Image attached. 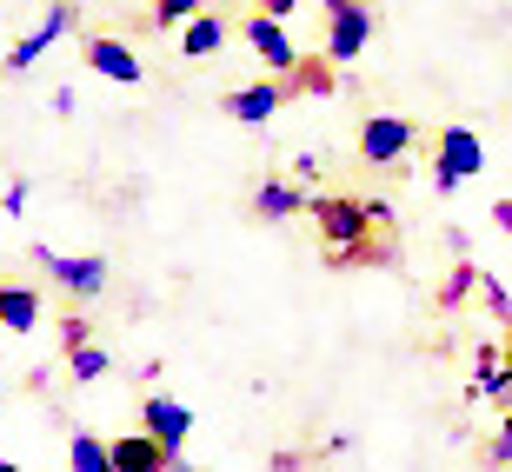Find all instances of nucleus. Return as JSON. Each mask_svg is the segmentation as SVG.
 Here are the masks:
<instances>
[{
    "label": "nucleus",
    "mask_w": 512,
    "mask_h": 472,
    "mask_svg": "<svg viewBox=\"0 0 512 472\" xmlns=\"http://www.w3.org/2000/svg\"><path fill=\"white\" fill-rule=\"evenodd\" d=\"M306 213H313L326 253L340 266L373 260V227H386V200H340V193H326V200H306Z\"/></svg>",
    "instance_id": "obj_1"
},
{
    "label": "nucleus",
    "mask_w": 512,
    "mask_h": 472,
    "mask_svg": "<svg viewBox=\"0 0 512 472\" xmlns=\"http://www.w3.org/2000/svg\"><path fill=\"white\" fill-rule=\"evenodd\" d=\"M366 40H373V14H366V0H326V60L346 67V60L366 54Z\"/></svg>",
    "instance_id": "obj_2"
},
{
    "label": "nucleus",
    "mask_w": 512,
    "mask_h": 472,
    "mask_svg": "<svg viewBox=\"0 0 512 472\" xmlns=\"http://www.w3.org/2000/svg\"><path fill=\"white\" fill-rule=\"evenodd\" d=\"M479 167H486V147H479V133H473V127H439L433 187H439V193H453V187H466Z\"/></svg>",
    "instance_id": "obj_3"
},
{
    "label": "nucleus",
    "mask_w": 512,
    "mask_h": 472,
    "mask_svg": "<svg viewBox=\"0 0 512 472\" xmlns=\"http://www.w3.org/2000/svg\"><path fill=\"white\" fill-rule=\"evenodd\" d=\"M413 153V120L399 114H373L360 127V160H373V167H393V160H406Z\"/></svg>",
    "instance_id": "obj_4"
},
{
    "label": "nucleus",
    "mask_w": 512,
    "mask_h": 472,
    "mask_svg": "<svg viewBox=\"0 0 512 472\" xmlns=\"http://www.w3.org/2000/svg\"><path fill=\"white\" fill-rule=\"evenodd\" d=\"M34 260L47 266V280L60 286V293H74V300H94L100 286H107V260H60V253H47V246H34Z\"/></svg>",
    "instance_id": "obj_5"
},
{
    "label": "nucleus",
    "mask_w": 512,
    "mask_h": 472,
    "mask_svg": "<svg viewBox=\"0 0 512 472\" xmlns=\"http://www.w3.org/2000/svg\"><path fill=\"white\" fill-rule=\"evenodd\" d=\"M247 40H253V54H260L273 74H300V47L286 40V27H280L273 14H253V20H247Z\"/></svg>",
    "instance_id": "obj_6"
},
{
    "label": "nucleus",
    "mask_w": 512,
    "mask_h": 472,
    "mask_svg": "<svg viewBox=\"0 0 512 472\" xmlns=\"http://www.w3.org/2000/svg\"><path fill=\"white\" fill-rule=\"evenodd\" d=\"M286 100H293V94H286V80H253V87H240V94L227 100V114L240 120V127H266Z\"/></svg>",
    "instance_id": "obj_7"
},
{
    "label": "nucleus",
    "mask_w": 512,
    "mask_h": 472,
    "mask_svg": "<svg viewBox=\"0 0 512 472\" xmlns=\"http://www.w3.org/2000/svg\"><path fill=\"white\" fill-rule=\"evenodd\" d=\"M140 419H147V439H160V446L180 459V446H187V433H193V413H187V406H180V399H160V393H153Z\"/></svg>",
    "instance_id": "obj_8"
},
{
    "label": "nucleus",
    "mask_w": 512,
    "mask_h": 472,
    "mask_svg": "<svg viewBox=\"0 0 512 472\" xmlns=\"http://www.w3.org/2000/svg\"><path fill=\"white\" fill-rule=\"evenodd\" d=\"M67 27H74V7H47V20H40L34 34L20 40L14 54H7V74H27V67H34V60H40V54H47V47H54V40H60V34H67Z\"/></svg>",
    "instance_id": "obj_9"
},
{
    "label": "nucleus",
    "mask_w": 512,
    "mask_h": 472,
    "mask_svg": "<svg viewBox=\"0 0 512 472\" xmlns=\"http://www.w3.org/2000/svg\"><path fill=\"white\" fill-rule=\"evenodd\" d=\"M167 466H173V453L160 439H147V433L114 439V472H167Z\"/></svg>",
    "instance_id": "obj_10"
},
{
    "label": "nucleus",
    "mask_w": 512,
    "mask_h": 472,
    "mask_svg": "<svg viewBox=\"0 0 512 472\" xmlns=\"http://www.w3.org/2000/svg\"><path fill=\"white\" fill-rule=\"evenodd\" d=\"M87 67H94V74H107V80H120V87H133V80H140V54H133V47H120V40H87Z\"/></svg>",
    "instance_id": "obj_11"
},
{
    "label": "nucleus",
    "mask_w": 512,
    "mask_h": 472,
    "mask_svg": "<svg viewBox=\"0 0 512 472\" xmlns=\"http://www.w3.org/2000/svg\"><path fill=\"white\" fill-rule=\"evenodd\" d=\"M34 320H40L34 286H0V326H7V333H34Z\"/></svg>",
    "instance_id": "obj_12"
},
{
    "label": "nucleus",
    "mask_w": 512,
    "mask_h": 472,
    "mask_svg": "<svg viewBox=\"0 0 512 472\" xmlns=\"http://www.w3.org/2000/svg\"><path fill=\"white\" fill-rule=\"evenodd\" d=\"M67 472H114V439L74 433L67 439Z\"/></svg>",
    "instance_id": "obj_13"
},
{
    "label": "nucleus",
    "mask_w": 512,
    "mask_h": 472,
    "mask_svg": "<svg viewBox=\"0 0 512 472\" xmlns=\"http://www.w3.org/2000/svg\"><path fill=\"white\" fill-rule=\"evenodd\" d=\"M306 200H300V187H293V180H266L260 193H253V213H260V220H286V213H300Z\"/></svg>",
    "instance_id": "obj_14"
},
{
    "label": "nucleus",
    "mask_w": 512,
    "mask_h": 472,
    "mask_svg": "<svg viewBox=\"0 0 512 472\" xmlns=\"http://www.w3.org/2000/svg\"><path fill=\"white\" fill-rule=\"evenodd\" d=\"M220 40H227V27H220L213 14H200L193 27H180V54H187V60H207V54H220Z\"/></svg>",
    "instance_id": "obj_15"
},
{
    "label": "nucleus",
    "mask_w": 512,
    "mask_h": 472,
    "mask_svg": "<svg viewBox=\"0 0 512 472\" xmlns=\"http://www.w3.org/2000/svg\"><path fill=\"white\" fill-rule=\"evenodd\" d=\"M107 366H114V359L100 353V346H74V353H67V373H74L80 386H94V379H107Z\"/></svg>",
    "instance_id": "obj_16"
},
{
    "label": "nucleus",
    "mask_w": 512,
    "mask_h": 472,
    "mask_svg": "<svg viewBox=\"0 0 512 472\" xmlns=\"http://www.w3.org/2000/svg\"><path fill=\"white\" fill-rule=\"evenodd\" d=\"M153 20H160V27H173V20L193 27V20H200V0H153Z\"/></svg>",
    "instance_id": "obj_17"
},
{
    "label": "nucleus",
    "mask_w": 512,
    "mask_h": 472,
    "mask_svg": "<svg viewBox=\"0 0 512 472\" xmlns=\"http://www.w3.org/2000/svg\"><path fill=\"white\" fill-rule=\"evenodd\" d=\"M486 459H493V466H512V413L499 419V433H493V446H486Z\"/></svg>",
    "instance_id": "obj_18"
},
{
    "label": "nucleus",
    "mask_w": 512,
    "mask_h": 472,
    "mask_svg": "<svg viewBox=\"0 0 512 472\" xmlns=\"http://www.w3.org/2000/svg\"><path fill=\"white\" fill-rule=\"evenodd\" d=\"M27 193H34V187H27V180H14V187L0 193V213H7V220H20V213H27Z\"/></svg>",
    "instance_id": "obj_19"
},
{
    "label": "nucleus",
    "mask_w": 512,
    "mask_h": 472,
    "mask_svg": "<svg viewBox=\"0 0 512 472\" xmlns=\"http://www.w3.org/2000/svg\"><path fill=\"white\" fill-rule=\"evenodd\" d=\"M479 280V273H473V266H459V273H453V280H446V293H439V300H446V306H453V300H466V286H473Z\"/></svg>",
    "instance_id": "obj_20"
},
{
    "label": "nucleus",
    "mask_w": 512,
    "mask_h": 472,
    "mask_svg": "<svg viewBox=\"0 0 512 472\" xmlns=\"http://www.w3.org/2000/svg\"><path fill=\"white\" fill-rule=\"evenodd\" d=\"M486 306H493L499 320H512V293H506V286H499V280H486Z\"/></svg>",
    "instance_id": "obj_21"
},
{
    "label": "nucleus",
    "mask_w": 512,
    "mask_h": 472,
    "mask_svg": "<svg viewBox=\"0 0 512 472\" xmlns=\"http://www.w3.org/2000/svg\"><path fill=\"white\" fill-rule=\"evenodd\" d=\"M293 7H300V0H260V14H273V20H286Z\"/></svg>",
    "instance_id": "obj_22"
},
{
    "label": "nucleus",
    "mask_w": 512,
    "mask_h": 472,
    "mask_svg": "<svg viewBox=\"0 0 512 472\" xmlns=\"http://www.w3.org/2000/svg\"><path fill=\"white\" fill-rule=\"evenodd\" d=\"M493 227H506V233H512V200H493Z\"/></svg>",
    "instance_id": "obj_23"
},
{
    "label": "nucleus",
    "mask_w": 512,
    "mask_h": 472,
    "mask_svg": "<svg viewBox=\"0 0 512 472\" xmlns=\"http://www.w3.org/2000/svg\"><path fill=\"white\" fill-rule=\"evenodd\" d=\"M0 472H27V466H14V459H0Z\"/></svg>",
    "instance_id": "obj_24"
}]
</instances>
